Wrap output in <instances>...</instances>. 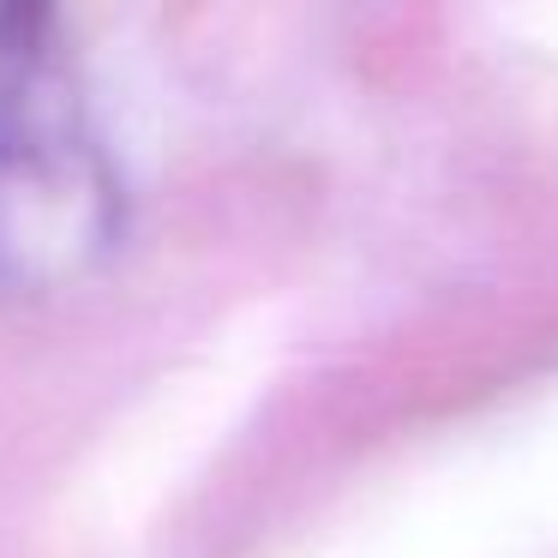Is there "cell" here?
Here are the masks:
<instances>
[{"instance_id": "6da1fadb", "label": "cell", "mask_w": 558, "mask_h": 558, "mask_svg": "<svg viewBox=\"0 0 558 558\" xmlns=\"http://www.w3.org/2000/svg\"><path fill=\"white\" fill-rule=\"evenodd\" d=\"M121 229V181L78 90L61 0H0V289L78 277Z\"/></svg>"}]
</instances>
